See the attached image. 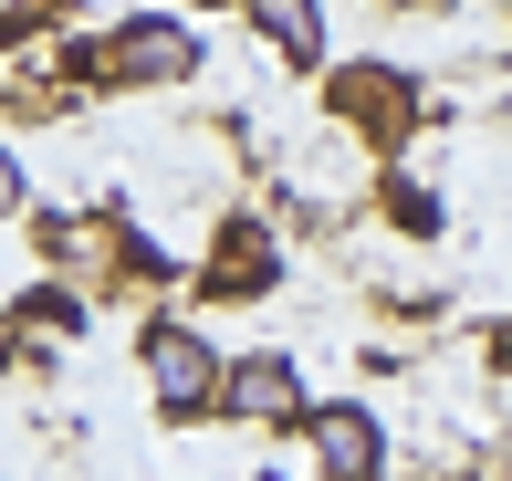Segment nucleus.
Wrapping results in <instances>:
<instances>
[{"mask_svg": "<svg viewBox=\"0 0 512 481\" xmlns=\"http://www.w3.org/2000/svg\"><path fill=\"white\" fill-rule=\"evenodd\" d=\"M53 53L84 95H168V84H189L209 63V42L178 11H115L95 32H53Z\"/></svg>", "mask_w": 512, "mask_h": 481, "instance_id": "f257e3e1", "label": "nucleus"}, {"mask_svg": "<svg viewBox=\"0 0 512 481\" xmlns=\"http://www.w3.org/2000/svg\"><path fill=\"white\" fill-rule=\"evenodd\" d=\"M324 116L356 136V147L398 157L408 136H418V116H429V95H418L408 63H387V53H345V63H324Z\"/></svg>", "mask_w": 512, "mask_h": 481, "instance_id": "f03ea898", "label": "nucleus"}, {"mask_svg": "<svg viewBox=\"0 0 512 481\" xmlns=\"http://www.w3.org/2000/svg\"><path fill=\"white\" fill-rule=\"evenodd\" d=\"M136 356H147V398H157V419L168 429H199V419H220V346L189 325V314H147V335H136Z\"/></svg>", "mask_w": 512, "mask_h": 481, "instance_id": "7ed1b4c3", "label": "nucleus"}, {"mask_svg": "<svg viewBox=\"0 0 512 481\" xmlns=\"http://www.w3.org/2000/svg\"><path fill=\"white\" fill-rule=\"evenodd\" d=\"M220 419H241L251 440H304L314 419V387H304V356L293 346H251L220 366Z\"/></svg>", "mask_w": 512, "mask_h": 481, "instance_id": "20e7f679", "label": "nucleus"}, {"mask_svg": "<svg viewBox=\"0 0 512 481\" xmlns=\"http://www.w3.org/2000/svg\"><path fill=\"white\" fill-rule=\"evenodd\" d=\"M189 272H199L209 304H262V293H283V231H272V220H251V210H230Z\"/></svg>", "mask_w": 512, "mask_h": 481, "instance_id": "39448f33", "label": "nucleus"}, {"mask_svg": "<svg viewBox=\"0 0 512 481\" xmlns=\"http://www.w3.org/2000/svg\"><path fill=\"white\" fill-rule=\"evenodd\" d=\"M115 241H126L115 199H95V210H32V251L63 283H115Z\"/></svg>", "mask_w": 512, "mask_h": 481, "instance_id": "423d86ee", "label": "nucleus"}, {"mask_svg": "<svg viewBox=\"0 0 512 481\" xmlns=\"http://www.w3.org/2000/svg\"><path fill=\"white\" fill-rule=\"evenodd\" d=\"M304 450H314L324 481H387V429H377V408H356V398H314Z\"/></svg>", "mask_w": 512, "mask_h": 481, "instance_id": "0eeeda50", "label": "nucleus"}, {"mask_svg": "<svg viewBox=\"0 0 512 481\" xmlns=\"http://www.w3.org/2000/svg\"><path fill=\"white\" fill-rule=\"evenodd\" d=\"M0 314H11V335H21L32 356H42V346H84V335H95V293H84V283H63V272L21 283Z\"/></svg>", "mask_w": 512, "mask_h": 481, "instance_id": "6e6552de", "label": "nucleus"}, {"mask_svg": "<svg viewBox=\"0 0 512 481\" xmlns=\"http://www.w3.org/2000/svg\"><path fill=\"white\" fill-rule=\"evenodd\" d=\"M241 21L262 32V53H272V63H293V74H324V63H335L324 0H241Z\"/></svg>", "mask_w": 512, "mask_h": 481, "instance_id": "1a4fd4ad", "label": "nucleus"}, {"mask_svg": "<svg viewBox=\"0 0 512 481\" xmlns=\"http://www.w3.org/2000/svg\"><path fill=\"white\" fill-rule=\"evenodd\" d=\"M377 220H387V231H408V241H439V231H450V199H439L418 168L387 157V168H377Z\"/></svg>", "mask_w": 512, "mask_h": 481, "instance_id": "9d476101", "label": "nucleus"}, {"mask_svg": "<svg viewBox=\"0 0 512 481\" xmlns=\"http://www.w3.org/2000/svg\"><path fill=\"white\" fill-rule=\"evenodd\" d=\"M32 210V178H21V147H0V220Z\"/></svg>", "mask_w": 512, "mask_h": 481, "instance_id": "9b49d317", "label": "nucleus"}, {"mask_svg": "<svg viewBox=\"0 0 512 481\" xmlns=\"http://www.w3.org/2000/svg\"><path fill=\"white\" fill-rule=\"evenodd\" d=\"M481 356H492L502 377H512V314H492V325H481Z\"/></svg>", "mask_w": 512, "mask_h": 481, "instance_id": "f8f14e48", "label": "nucleus"}, {"mask_svg": "<svg viewBox=\"0 0 512 481\" xmlns=\"http://www.w3.org/2000/svg\"><path fill=\"white\" fill-rule=\"evenodd\" d=\"M21 356H32V346H21V335H11V314H0V377H11Z\"/></svg>", "mask_w": 512, "mask_h": 481, "instance_id": "ddd939ff", "label": "nucleus"}, {"mask_svg": "<svg viewBox=\"0 0 512 481\" xmlns=\"http://www.w3.org/2000/svg\"><path fill=\"white\" fill-rule=\"evenodd\" d=\"M189 11H241V0H189Z\"/></svg>", "mask_w": 512, "mask_h": 481, "instance_id": "4468645a", "label": "nucleus"}, {"mask_svg": "<svg viewBox=\"0 0 512 481\" xmlns=\"http://www.w3.org/2000/svg\"><path fill=\"white\" fill-rule=\"evenodd\" d=\"M429 11H450V0H429Z\"/></svg>", "mask_w": 512, "mask_h": 481, "instance_id": "2eb2a0df", "label": "nucleus"}]
</instances>
